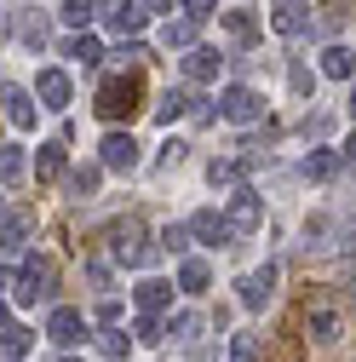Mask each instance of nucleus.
I'll use <instances>...</instances> for the list:
<instances>
[{
	"instance_id": "obj_45",
	"label": "nucleus",
	"mask_w": 356,
	"mask_h": 362,
	"mask_svg": "<svg viewBox=\"0 0 356 362\" xmlns=\"http://www.w3.org/2000/svg\"><path fill=\"white\" fill-rule=\"evenodd\" d=\"M58 362H75V356H58Z\"/></svg>"
},
{
	"instance_id": "obj_23",
	"label": "nucleus",
	"mask_w": 356,
	"mask_h": 362,
	"mask_svg": "<svg viewBox=\"0 0 356 362\" xmlns=\"http://www.w3.org/2000/svg\"><path fill=\"white\" fill-rule=\"evenodd\" d=\"M339 167H345V161H339V150H310L299 173H304V178H316V185H322V178H333Z\"/></svg>"
},
{
	"instance_id": "obj_31",
	"label": "nucleus",
	"mask_w": 356,
	"mask_h": 362,
	"mask_svg": "<svg viewBox=\"0 0 356 362\" xmlns=\"http://www.w3.org/2000/svg\"><path fill=\"white\" fill-rule=\"evenodd\" d=\"M98 351H104L109 362H126V351H132V334H121V328H104V334H98Z\"/></svg>"
},
{
	"instance_id": "obj_1",
	"label": "nucleus",
	"mask_w": 356,
	"mask_h": 362,
	"mask_svg": "<svg viewBox=\"0 0 356 362\" xmlns=\"http://www.w3.org/2000/svg\"><path fill=\"white\" fill-rule=\"evenodd\" d=\"M52 288H58V264L52 259H23V270L12 276V299L18 305H35V299H52Z\"/></svg>"
},
{
	"instance_id": "obj_34",
	"label": "nucleus",
	"mask_w": 356,
	"mask_h": 362,
	"mask_svg": "<svg viewBox=\"0 0 356 362\" xmlns=\"http://www.w3.org/2000/svg\"><path fill=\"white\" fill-rule=\"evenodd\" d=\"M161 247H167V253H184V247H190V224H167V230H161Z\"/></svg>"
},
{
	"instance_id": "obj_14",
	"label": "nucleus",
	"mask_w": 356,
	"mask_h": 362,
	"mask_svg": "<svg viewBox=\"0 0 356 362\" xmlns=\"http://www.w3.org/2000/svg\"><path fill=\"white\" fill-rule=\"evenodd\" d=\"M304 334L316 339V345H333V339L345 334V322H339L333 305H310V310H304Z\"/></svg>"
},
{
	"instance_id": "obj_25",
	"label": "nucleus",
	"mask_w": 356,
	"mask_h": 362,
	"mask_svg": "<svg viewBox=\"0 0 356 362\" xmlns=\"http://www.w3.org/2000/svg\"><path fill=\"white\" fill-rule=\"evenodd\" d=\"M18 35H23V47H29V52H35V47H47V40H52L47 12H29V18H18Z\"/></svg>"
},
{
	"instance_id": "obj_4",
	"label": "nucleus",
	"mask_w": 356,
	"mask_h": 362,
	"mask_svg": "<svg viewBox=\"0 0 356 362\" xmlns=\"http://www.w3.org/2000/svg\"><path fill=\"white\" fill-rule=\"evenodd\" d=\"M109 259H121V264H150V247L138 242L144 236V224L138 218H121V224H109Z\"/></svg>"
},
{
	"instance_id": "obj_20",
	"label": "nucleus",
	"mask_w": 356,
	"mask_h": 362,
	"mask_svg": "<svg viewBox=\"0 0 356 362\" xmlns=\"http://www.w3.org/2000/svg\"><path fill=\"white\" fill-rule=\"evenodd\" d=\"M64 58H75L81 69H98V58H104V47H98L93 35H81V29H75V35L64 40Z\"/></svg>"
},
{
	"instance_id": "obj_16",
	"label": "nucleus",
	"mask_w": 356,
	"mask_h": 362,
	"mask_svg": "<svg viewBox=\"0 0 356 362\" xmlns=\"http://www.w3.org/2000/svg\"><path fill=\"white\" fill-rule=\"evenodd\" d=\"M218 64H225L218 47H190V52H184V75H190V81H218Z\"/></svg>"
},
{
	"instance_id": "obj_8",
	"label": "nucleus",
	"mask_w": 356,
	"mask_h": 362,
	"mask_svg": "<svg viewBox=\"0 0 356 362\" xmlns=\"http://www.w3.org/2000/svg\"><path fill=\"white\" fill-rule=\"evenodd\" d=\"M271 293H276V264H259V270H247V276L236 282V299H242L247 310H264Z\"/></svg>"
},
{
	"instance_id": "obj_10",
	"label": "nucleus",
	"mask_w": 356,
	"mask_h": 362,
	"mask_svg": "<svg viewBox=\"0 0 356 362\" xmlns=\"http://www.w3.org/2000/svg\"><path fill=\"white\" fill-rule=\"evenodd\" d=\"M190 236H196V242H207V247H230V242H236L230 218H225V213H213V207L190 213Z\"/></svg>"
},
{
	"instance_id": "obj_38",
	"label": "nucleus",
	"mask_w": 356,
	"mask_h": 362,
	"mask_svg": "<svg viewBox=\"0 0 356 362\" xmlns=\"http://www.w3.org/2000/svg\"><path fill=\"white\" fill-rule=\"evenodd\" d=\"M178 6H184V18H196V23H207V18H213V6H218V0H178Z\"/></svg>"
},
{
	"instance_id": "obj_13",
	"label": "nucleus",
	"mask_w": 356,
	"mask_h": 362,
	"mask_svg": "<svg viewBox=\"0 0 356 362\" xmlns=\"http://www.w3.org/2000/svg\"><path fill=\"white\" fill-rule=\"evenodd\" d=\"M0 104H6V121H12L18 132H29V127H35V115H40V104L23 93V86H12V81L0 86Z\"/></svg>"
},
{
	"instance_id": "obj_2",
	"label": "nucleus",
	"mask_w": 356,
	"mask_h": 362,
	"mask_svg": "<svg viewBox=\"0 0 356 362\" xmlns=\"http://www.w3.org/2000/svg\"><path fill=\"white\" fill-rule=\"evenodd\" d=\"M132 110H138V75H109L98 86V115L104 121H132Z\"/></svg>"
},
{
	"instance_id": "obj_43",
	"label": "nucleus",
	"mask_w": 356,
	"mask_h": 362,
	"mask_svg": "<svg viewBox=\"0 0 356 362\" xmlns=\"http://www.w3.org/2000/svg\"><path fill=\"white\" fill-rule=\"evenodd\" d=\"M6 29H12V23H6V12H0V35H6Z\"/></svg>"
},
{
	"instance_id": "obj_33",
	"label": "nucleus",
	"mask_w": 356,
	"mask_h": 362,
	"mask_svg": "<svg viewBox=\"0 0 356 362\" xmlns=\"http://www.w3.org/2000/svg\"><path fill=\"white\" fill-rule=\"evenodd\" d=\"M230 362H259V334H236L230 339Z\"/></svg>"
},
{
	"instance_id": "obj_3",
	"label": "nucleus",
	"mask_w": 356,
	"mask_h": 362,
	"mask_svg": "<svg viewBox=\"0 0 356 362\" xmlns=\"http://www.w3.org/2000/svg\"><path fill=\"white\" fill-rule=\"evenodd\" d=\"M218 115L230 127H259L264 121V93H253V86H225V93H218Z\"/></svg>"
},
{
	"instance_id": "obj_21",
	"label": "nucleus",
	"mask_w": 356,
	"mask_h": 362,
	"mask_svg": "<svg viewBox=\"0 0 356 362\" xmlns=\"http://www.w3.org/2000/svg\"><path fill=\"white\" fill-rule=\"evenodd\" d=\"M98 185H104V161H86V167H75V173H69V196H75V202L98 196Z\"/></svg>"
},
{
	"instance_id": "obj_35",
	"label": "nucleus",
	"mask_w": 356,
	"mask_h": 362,
	"mask_svg": "<svg viewBox=\"0 0 356 362\" xmlns=\"http://www.w3.org/2000/svg\"><path fill=\"white\" fill-rule=\"evenodd\" d=\"M132 339H138V345H155V339H161V316L144 310V316H138V328H132Z\"/></svg>"
},
{
	"instance_id": "obj_28",
	"label": "nucleus",
	"mask_w": 356,
	"mask_h": 362,
	"mask_svg": "<svg viewBox=\"0 0 356 362\" xmlns=\"http://www.w3.org/2000/svg\"><path fill=\"white\" fill-rule=\"evenodd\" d=\"M35 178H64V144H58V139L40 144V156H35Z\"/></svg>"
},
{
	"instance_id": "obj_41",
	"label": "nucleus",
	"mask_w": 356,
	"mask_h": 362,
	"mask_svg": "<svg viewBox=\"0 0 356 362\" xmlns=\"http://www.w3.org/2000/svg\"><path fill=\"white\" fill-rule=\"evenodd\" d=\"M178 0H144V12H172Z\"/></svg>"
},
{
	"instance_id": "obj_27",
	"label": "nucleus",
	"mask_w": 356,
	"mask_h": 362,
	"mask_svg": "<svg viewBox=\"0 0 356 362\" xmlns=\"http://www.w3.org/2000/svg\"><path fill=\"white\" fill-rule=\"evenodd\" d=\"M218 23H225V35L236 40V47H253V35H259V23H253V12H225V18H218Z\"/></svg>"
},
{
	"instance_id": "obj_26",
	"label": "nucleus",
	"mask_w": 356,
	"mask_h": 362,
	"mask_svg": "<svg viewBox=\"0 0 356 362\" xmlns=\"http://www.w3.org/2000/svg\"><path fill=\"white\" fill-rule=\"evenodd\" d=\"M190 110H196V98H190V93H178V86H172V93H167V98L155 104V121H161V127H172L178 115H190Z\"/></svg>"
},
{
	"instance_id": "obj_24",
	"label": "nucleus",
	"mask_w": 356,
	"mask_h": 362,
	"mask_svg": "<svg viewBox=\"0 0 356 362\" xmlns=\"http://www.w3.org/2000/svg\"><path fill=\"white\" fill-rule=\"evenodd\" d=\"M23 173H29V161H23V150L18 144H0V185H23Z\"/></svg>"
},
{
	"instance_id": "obj_32",
	"label": "nucleus",
	"mask_w": 356,
	"mask_h": 362,
	"mask_svg": "<svg viewBox=\"0 0 356 362\" xmlns=\"http://www.w3.org/2000/svg\"><path fill=\"white\" fill-rule=\"evenodd\" d=\"M207 178H213V190H236L242 185V161H213Z\"/></svg>"
},
{
	"instance_id": "obj_36",
	"label": "nucleus",
	"mask_w": 356,
	"mask_h": 362,
	"mask_svg": "<svg viewBox=\"0 0 356 362\" xmlns=\"http://www.w3.org/2000/svg\"><path fill=\"white\" fill-rule=\"evenodd\" d=\"M287 81H293V93H299V98H310V93H316V75H310L304 64H293V69H287Z\"/></svg>"
},
{
	"instance_id": "obj_15",
	"label": "nucleus",
	"mask_w": 356,
	"mask_h": 362,
	"mask_svg": "<svg viewBox=\"0 0 356 362\" xmlns=\"http://www.w3.org/2000/svg\"><path fill=\"white\" fill-rule=\"evenodd\" d=\"M29 236H35V218H29V213H0V259L18 253Z\"/></svg>"
},
{
	"instance_id": "obj_46",
	"label": "nucleus",
	"mask_w": 356,
	"mask_h": 362,
	"mask_svg": "<svg viewBox=\"0 0 356 362\" xmlns=\"http://www.w3.org/2000/svg\"><path fill=\"white\" fill-rule=\"evenodd\" d=\"M350 299H356V282H350Z\"/></svg>"
},
{
	"instance_id": "obj_11",
	"label": "nucleus",
	"mask_w": 356,
	"mask_h": 362,
	"mask_svg": "<svg viewBox=\"0 0 356 362\" xmlns=\"http://www.w3.org/2000/svg\"><path fill=\"white\" fill-rule=\"evenodd\" d=\"M47 339H52V345H81V339H86V316H81L75 305H58V310L47 316Z\"/></svg>"
},
{
	"instance_id": "obj_5",
	"label": "nucleus",
	"mask_w": 356,
	"mask_h": 362,
	"mask_svg": "<svg viewBox=\"0 0 356 362\" xmlns=\"http://www.w3.org/2000/svg\"><path fill=\"white\" fill-rule=\"evenodd\" d=\"M225 218H230V230H236V236H253L259 224H264V202H259V190L236 185V190H230V207H225Z\"/></svg>"
},
{
	"instance_id": "obj_19",
	"label": "nucleus",
	"mask_w": 356,
	"mask_h": 362,
	"mask_svg": "<svg viewBox=\"0 0 356 362\" xmlns=\"http://www.w3.org/2000/svg\"><path fill=\"white\" fill-rule=\"evenodd\" d=\"M167 305H172V282H161V276H144V282H138V310L161 316Z\"/></svg>"
},
{
	"instance_id": "obj_9",
	"label": "nucleus",
	"mask_w": 356,
	"mask_h": 362,
	"mask_svg": "<svg viewBox=\"0 0 356 362\" xmlns=\"http://www.w3.org/2000/svg\"><path fill=\"white\" fill-rule=\"evenodd\" d=\"M98 161H104L109 173H132V167H138V139H132V132H104Z\"/></svg>"
},
{
	"instance_id": "obj_39",
	"label": "nucleus",
	"mask_w": 356,
	"mask_h": 362,
	"mask_svg": "<svg viewBox=\"0 0 356 362\" xmlns=\"http://www.w3.org/2000/svg\"><path fill=\"white\" fill-rule=\"evenodd\" d=\"M86 276H93V288H109V264L104 259H86Z\"/></svg>"
},
{
	"instance_id": "obj_22",
	"label": "nucleus",
	"mask_w": 356,
	"mask_h": 362,
	"mask_svg": "<svg viewBox=\"0 0 356 362\" xmlns=\"http://www.w3.org/2000/svg\"><path fill=\"white\" fill-rule=\"evenodd\" d=\"M161 47H167V52H190V47H196V18H178V23L167 18V29H161Z\"/></svg>"
},
{
	"instance_id": "obj_44",
	"label": "nucleus",
	"mask_w": 356,
	"mask_h": 362,
	"mask_svg": "<svg viewBox=\"0 0 356 362\" xmlns=\"http://www.w3.org/2000/svg\"><path fill=\"white\" fill-rule=\"evenodd\" d=\"M0 322H6V299H0Z\"/></svg>"
},
{
	"instance_id": "obj_40",
	"label": "nucleus",
	"mask_w": 356,
	"mask_h": 362,
	"mask_svg": "<svg viewBox=\"0 0 356 362\" xmlns=\"http://www.w3.org/2000/svg\"><path fill=\"white\" fill-rule=\"evenodd\" d=\"M339 161H345V173H356V139H350V144L339 150Z\"/></svg>"
},
{
	"instance_id": "obj_18",
	"label": "nucleus",
	"mask_w": 356,
	"mask_h": 362,
	"mask_svg": "<svg viewBox=\"0 0 356 362\" xmlns=\"http://www.w3.org/2000/svg\"><path fill=\"white\" fill-rule=\"evenodd\" d=\"M316 69H322L328 81H356V52H350V47H328Z\"/></svg>"
},
{
	"instance_id": "obj_37",
	"label": "nucleus",
	"mask_w": 356,
	"mask_h": 362,
	"mask_svg": "<svg viewBox=\"0 0 356 362\" xmlns=\"http://www.w3.org/2000/svg\"><path fill=\"white\" fill-rule=\"evenodd\" d=\"M196 334H201V316H190V310L172 316V339H196Z\"/></svg>"
},
{
	"instance_id": "obj_30",
	"label": "nucleus",
	"mask_w": 356,
	"mask_h": 362,
	"mask_svg": "<svg viewBox=\"0 0 356 362\" xmlns=\"http://www.w3.org/2000/svg\"><path fill=\"white\" fill-rule=\"evenodd\" d=\"M69 29H86V23H93L98 18V0H64V12H58Z\"/></svg>"
},
{
	"instance_id": "obj_42",
	"label": "nucleus",
	"mask_w": 356,
	"mask_h": 362,
	"mask_svg": "<svg viewBox=\"0 0 356 362\" xmlns=\"http://www.w3.org/2000/svg\"><path fill=\"white\" fill-rule=\"evenodd\" d=\"M350 115H356V81H350Z\"/></svg>"
},
{
	"instance_id": "obj_29",
	"label": "nucleus",
	"mask_w": 356,
	"mask_h": 362,
	"mask_svg": "<svg viewBox=\"0 0 356 362\" xmlns=\"http://www.w3.org/2000/svg\"><path fill=\"white\" fill-rule=\"evenodd\" d=\"M29 328H0V362H23V351H29Z\"/></svg>"
},
{
	"instance_id": "obj_7",
	"label": "nucleus",
	"mask_w": 356,
	"mask_h": 362,
	"mask_svg": "<svg viewBox=\"0 0 356 362\" xmlns=\"http://www.w3.org/2000/svg\"><path fill=\"white\" fill-rule=\"evenodd\" d=\"M271 29H276L282 40L310 35V6H304V0H271Z\"/></svg>"
},
{
	"instance_id": "obj_12",
	"label": "nucleus",
	"mask_w": 356,
	"mask_h": 362,
	"mask_svg": "<svg viewBox=\"0 0 356 362\" xmlns=\"http://www.w3.org/2000/svg\"><path fill=\"white\" fill-rule=\"evenodd\" d=\"M69 93H75V86H69L64 69H40V75H35V98H40V110H69Z\"/></svg>"
},
{
	"instance_id": "obj_6",
	"label": "nucleus",
	"mask_w": 356,
	"mask_h": 362,
	"mask_svg": "<svg viewBox=\"0 0 356 362\" xmlns=\"http://www.w3.org/2000/svg\"><path fill=\"white\" fill-rule=\"evenodd\" d=\"M98 18H104L115 35H138L150 12H144V0H98Z\"/></svg>"
},
{
	"instance_id": "obj_17",
	"label": "nucleus",
	"mask_w": 356,
	"mask_h": 362,
	"mask_svg": "<svg viewBox=\"0 0 356 362\" xmlns=\"http://www.w3.org/2000/svg\"><path fill=\"white\" fill-rule=\"evenodd\" d=\"M178 288H184V293H207L213 288V264L184 253V264H178Z\"/></svg>"
}]
</instances>
